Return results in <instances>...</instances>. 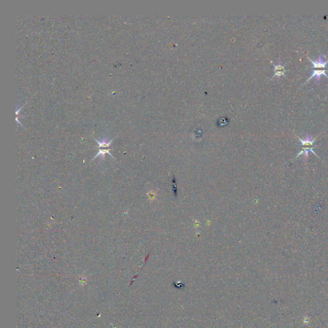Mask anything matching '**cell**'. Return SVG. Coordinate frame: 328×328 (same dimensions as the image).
Here are the masks:
<instances>
[{"label": "cell", "instance_id": "6da1fadb", "mask_svg": "<svg viewBox=\"0 0 328 328\" xmlns=\"http://www.w3.org/2000/svg\"><path fill=\"white\" fill-rule=\"evenodd\" d=\"M307 58L309 59V61L312 62L313 64L312 68V74L311 76L306 80L305 82V83H306L313 77H315V80L317 83L319 82L321 80V77L322 75H324L327 78H328V76L326 74V71H328V68L326 67V66L328 63V60H326V57L324 55H320L318 57V58L317 60L314 61L312 60L311 58H309V57H307ZM304 83V84H305Z\"/></svg>", "mask_w": 328, "mask_h": 328}, {"label": "cell", "instance_id": "7a4b0ae2", "mask_svg": "<svg viewBox=\"0 0 328 328\" xmlns=\"http://www.w3.org/2000/svg\"><path fill=\"white\" fill-rule=\"evenodd\" d=\"M297 137H298L299 140H300V142H301V145H302V146L303 147L302 151L298 154L297 157L300 155V154H303L305 156V157H307L309 151H310L311 152H312L313 154H316L315 153H314L313 150V145L314 142H315V141L316 140V139H317V138L318 137V136H317L316 138H313L311 135L307 134L306 136V139H305V140H303L302 139L299 138V136H297Z\"/></svg>", "mask_w": 328, "mask_h": 328}, {"label": "cell", "instance_id": "3957f363", "mask_svg": "<svg viewBox=\"0 0 328 328\" xmlns=\"http://www.w3.org/2000/svg\"><path fill=\"white\" fill-rule=\"evenodd\" d=\"M273 65H274V75L273 76L272 78H275L276 76L280 77L282 76H284L285 78H286V76L285 75L286 69L285 68V66L282 65L281 62H280L278 64L276 65L274 64V63H273Z\"/></svg>", "mask_w": 328, "mask_h": 328}, {"label": "cell", "instance_id": "277c9868", "mask_svg": "<svg viewBox=\"0 0 328 328\" xmlns=\"http://www.w3.org/2000/svg\"><path fill=\"white\" fill-rule=\"evenodd\" d=\"M111 149H100L99 150L98 153L96 154V155H95V156L92 158V160H94L95 158H97L98 157H99V156H100V155L101 156V158L103 159V160H104V157H105V154H110V157H111L112 158H114V157H113L112 154L110 153V151Z\"/></svg>", "mask_w": 328, "mask_h": 328}, {"label": "cell", "instance_id": "5b68a950", "mask_svg": "<svg viewBox=\"0 0 328 328\" xmlns=\"http://www.w3.org/2000/svg\"><path fill=\"white\" fill-rule=\"evenodd\" d=\"M96 141V142L98 144L99 146H98V148H109L111 145L113 139H112L110 141H107L106 140H102L101 142H99V140H98L96 139H94Z\"/></svg>", "mask_w": 328, "mask_h": 328}]
</instances>
